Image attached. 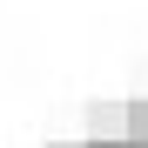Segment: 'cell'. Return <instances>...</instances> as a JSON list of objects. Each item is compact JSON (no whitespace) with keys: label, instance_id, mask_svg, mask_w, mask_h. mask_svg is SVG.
Listing matches in <instances>:
<instances>
[{"label":"cell","instance_id":"3957f363","mask_svg":"<svg viewBox=\"0 0 148 148\" xmlns=\"http://www.w3.org/2000/svg\"><path fill=\"white\" fill-rule=\"evenodd\" d=\"M47 148H94L88 135H67V141H47Z\"/></svg>","mask_w":148,"mask_h":148},{"label":"cell","instance_id":"7a4b0ae2","mask_svg":"<svg viewBox=\"0 0 148 148\" xmlns=\"http://www.w3.org/2000/svg\"><path fill=\"white\" fill-rule=\"evenodd\" d=\"M128 141H148V94L128 101Z\"/></svg>","mask_w":148,"mask_h":148},{"label":"cell","instance_id":"6da1fadb","mask_svg":"<svg viewBox=\"0 0 148 148\" xmlns=\"http://www.w3.org/2000/svg\"><path fill=\"white\" fill-rule=\"evenodd\" d=\"M88 141H128V101H88Z\"/></svg>","mask_w":148,"mask_h":148}]
</instances>
